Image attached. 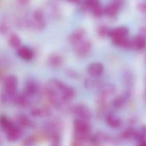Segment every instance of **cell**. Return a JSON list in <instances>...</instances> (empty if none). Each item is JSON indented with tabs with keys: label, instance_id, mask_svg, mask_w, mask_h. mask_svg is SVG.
Masks as SVG:
<instances>
[{
	"label": "cell",
	"instance_id": "cell-28",
	"mask_svg": "<svg viewBox=\"0 0 146 146\" xmlns=\"http://www.w3.org/2000/svg\"><path fill=\"white\" fill-rule=\"evenodd\" d=\"M18 3L22 4V5H27L30 2V0H17Z\"/></svg>",
	"mask_w": 146,
	"mask_h": 146
},
{
	"label": "cell",
	"instance_id": "cell-27",
	"mask_svg": "<svg viewBox=\"0 0 146 146\" xmlns=\"http://www.w3.org/2000/svg\"><path fill=\"white\" fill-rule=\"evenodd\" d=\"M139 35H143V37L146 38V27H142L139 29Z\"/></svg>",
	"mask_w": 146,
	"mask_h": 146
},
{
	"label": "cell",
	"instance_id": "cell-16",
	"mask_svg": "<svg viewBox=\"0 0 146 146\" xmlns=\"http://www.w3.org/2000/svg\"><path fill=\"white\" fill-rule=\"evenodd\" d=\"M133 137L138 141V142H143L146 138V126L143 125L139 127L137 130H134L133 132Z\"/></svg>",
	"mask_w": 146,
	"mask_h": 146
},
{
	"label": "cell",
	"instance_id": "cell-8",
	"mask_svg": "<svg viewBox=\"0 0 146 146\" xmlns=\"http://www.w3.org/2000/svg\"><path fill=\"white\" fill-rule=\"evenodd\" d=\"M86 35V31L84 29H78L75 31H73L70 36H69V41L70 44L75 45L78 42H79L80 40H82L83 39H84Z\"/></svg>",
	"mask_w": 146,
	"mask_h": 146
},
{
	"label": "cell",
	"instance_id": "cell-22",
	"mask_svg": "<svg viewBox=\"0 0 146 146\" xmlns=\"http://www.w3.org/2000/svg\"><path fill=\"white\" fill-rule=\"evenodd\" d=\"M85 4L89 8H93L98 5H100V0H85Z\"/></svg>",
	"mask_w": 146,
	"mask_h": 146
},
{
	"label": "cell",
	"instance_id": "cell-18",
	"mask_svg": "<svg viewBox=\"0 0 146 146\" xmlns=\"http://www.w3.org/2000/svg\"><path fill=\"white\" fill-rule=\"evenodd\" d=\"M91 11H92V13L94 14V16H96V17H101L104 13V8H102L101 4L91 8Z\"/></svg>",
	"mask_w": 146,
	"mask_h": 146
},
{
	"label": "cell",
	"instance_id": "cell-23",
	"mask_svg": "<svg viewBox=\"0 0 146 146\" xmlns=\"http://www.w3.org/2000/svg\"><path fill=\"white\" fill-rule=\"evenodd\" d=\"M133 132H134V130L131 129V128H129V129L125 130L122 133V137H124V138H129L131 137H133Z\"/></svg>",
	"mask_w": 146,
	"mask_h": 146
},
{
	"label": "cell",
	"instance_id": "cell-4",
	"mask_svg": "<svg viewBox=\"0 0 146 146\" xmlns=\"http://www.w3.org/2000/svg\"><path fill=\"white\" fill-rule=\"evenodd\" d=\"M73 113L75 115H77L79 119L87 120L91 118V110L85 105L80 104L75 106V108H73Z\"/></svg>",
	"mask_w": 146,
	"mask_h": 146
},
{
	"label": "cell",
	"instance_id": "cell-14",
	"mask_svg": "<svg viewBox=\"0 0 146 146\" xmlns=\"http://www.w3.org/2000/svg\"><path fill=\"white\" fill-rule=\"evenodd\" d=\"M8 42H9L10 46L13 48H19L22 44V40H21L20 37L15 33H11L9 35Z\"/></svg>",
	"mask_w": 146,
	"mask_h": 146
},
{
	"label": "cell",
	"instance_id": "cell-11",
	"mask_svg": "<svg viewBox=\"0 0 146 146\" xmlns=\"http://www.w3.org/2000/svg\"><path fill=\"white\" fill-rule=\"evenodd\" d=\"M106 122L107 124L113 127V128H118L121 125V119L113 113H109L106 117Z\"/></svg>",
	"mask_w": 146,
	"mask_h": 146
},
{
	"label": "cell",
	"instance_id": "cell-26",
	"mask_svg": "<svg viewBox=\"0 0 146 146\" xmlns=\"http://www.w3.org/2000/svg\"><path fill=\"white\" fill-rule=\"evenodd\" d=\"M108 29L106 28V27H102L100 29H99V34L101 36H105L107 35H108Z\"/></svg>",
	"mask_w": 146,
	"mask_h": 146
},
{
	"label": "cell",
	"instance_id": "cell-12",
	"mask_svg": "<svg viewBox=\"0 0 146 146\" xmlns=\"http://www.w3.org/2000/svg\"><path fill=\"white\" fill-rule=\"evenodd\" d=\"M17 54L24 60H30L33 58V52L27 46H20L18 48Z\"/></svg>",
	"mask_w": 146,
	"mask_h": 146
},
{
	"label": "cell",
	"instance_id": "cell-17",
	"mask_svg": "<svg viewBox=\"0 0 146 146\" xmlns=\"http://www.w3.org/2000/svg\"><path fill=\"white\" fill-rule=\"evenodd\" d=\"M62 61H63L62 57L58 54H52L48 58V64L52 66H58L61 64Z\"/></svg>",
	"mask_w": 146,
	"mask_h": 146
},
{
	"label": "cell",
	"instance_id": "cell-31",
	"mask_svg": "<svg viewBox=\"0 0 146 146\" xmlns=\"http://www.w3.org/2000/svg\"><path fill=\"white\" fill-rule=\"evenodd\" d=\"M122 1H124V0H114L113 2H116V3H118L119 5H120V3H121Z\"/></svg>",
	"mask_w": 146,
	"mask_h": 146
},
{
	"label": "cell",
	"instance_id": "cell-3",
	"mask_svg": "<svg viewBox=\"0 0 146 146\" xmlns=\"http://www.w3.org/2000/svg\"><path fill=\"white\" fill-rule=\"evenodd\" d=\"M5 90L7 92V94L9 95H13L15 94L17 88V84H18V79L16 76L11 75L5 78Z\"/></svg>",
	"mask_w": 146,
	"mask_h": 146
},
{
	"label": "cell",
	"instance_id": "cell-6",
	"mask_svg": "<svg viewBox=\"0 0 146 146\" xmlns=\"http://www.w3.org/2000/svg\"><path fill=\"white\" fill-rule=\"evenodd\" d=\"M104 71V66L102 64L95 62L92 63L89 65L88 67V73L89 75L93 77V78H98L102 75V73Z\"/></svg>",
	"mask_w": 146,
	"mask_h": 146
},
{
	"label": "cell",
	"instance_id": "cell-24",
	"mask_svg": "<svg viewBox=\"0 0 146 146\" xmlns=\"http://www.w3.org/2000/svg\"><path fill=\"white\" fill-rule=\"evenodd\" d=\"M9 30V25H7L6 23H0V33H6L7 31Z\"/></svg>",
	"mask_w": 146,
	"mask_h": 146
},
{
	"label": "cell",
	"instance_id": "cell-25",
	"mask_svg": "<svg viewBox=\"0 0 146 146\" xmlns=\"http://www.w3.org/2000/svg\"><path fill=\"white\" fill-rule=\"evenodd\" d=\"M138 10L141 13L146 15V3H141L140 5H138Z\"/></svg>",
	"mask_w": 146,
	"mask_h": 146
},
{
	"label": "cell",
	"instance_id": "cell-1",
	"mask_svg": "<svg viewBox=\"0 0 146 146\" xmlns=\"http://www.w3.org/2000/svg\"><path fill=\"white\" fill-rule=\"evenodd\" d=\"M116 92L115 85L112 84H103L99 90V100L103 102H108V100L112 97Z\"/></svg>",
	"mask_w": 146,
	"mask_h": 146
},
{
	"label": "cell",
	"instance_id": "cell-15",
	"mask_svg": "<svg viewBox=\"0 0 146 146\" xmlns=\"http://www.w3.org/2000/svg\"><path fill=\"white\" fill-rule=\"evenodd\" d=\"M6 133H7V137L11 141L17 140L20 137V131L14 125H12L9 129L6 130Z\"/></svg>",
	"mask_w": 146,
	"mask_h": 146
},
{
	"label": "cell",
	"instance_id": "cell-5",
	"mask_svg": "<svg viewBox=\"0 0 146 146\" xmlns=\"http://www.w3.org/2000/svg\"><path fill=\"white\" fill-rule=\"evenodd\" d=\"M128 35H129V29L124 26L118 27L108 31V35L112 38V40L125 38L128 36Z\"/></svg>",
	"mask_w": 146,
	"mask_h": 146
},
{
	"label": "cell",
	"instance_id": "cell-2",
	"mask_svg": "<svg viewBox=\"0 0 146 146\" xmlns=\"http://www.w3.org/2000/svg\"><path fill=\"white\" fill-rule=\"evenodd\" d=\"M74 46H75L76 53L81 57L87 56L91 52V49H92L91 42L90 40H86L85 38L83 39L82 40H80L79 42H78L77 44H75Z\"/></svg>",
	"mask_w": 146,
	"mask_h": 146
},
{
	"label": "cell",
	"instance_id": "cell-13",
	"mask_svg": "<svg viewBox=\"0 0 146 146\" xmlns=\"http://www.w3.org/2000/svg\"><path fill=\"white\" fill-rule=\"evenodd\" d=\"M37 90H38V87L35 83L28 82L24 87V94L26 95V96H34L37 92Z\"/></svg>",
	"mask_w": 146,
	"mask_h": 146
},
{
	"label": "cell",
	"instance_id": "cell-29",
	"mask_svg": "<svg viewBox=\"0 0 146 146\" xmlns=\"http://www.w3.org/2000/svg\"><path fill=\"white\" fill-rule=\"evenodd\" d=\"M67 1L71 4H78V3H80L81 0H67Z\"/></svg>",
	"mask_w": 146,
	"mask_h": 146
},
{
	"label": "cell",
	"instance_id": "cell-9",
	"mask_svg": "<svg viewBox=\"0 0 146 146\" xmlns=\"http://www.w3.org/2000/svg\"><path fill=\"white\" fill-rule=\"evenodd\" d=\"M60 96L62 97V99L65 102L67 101H70L74 98L75 96V91L71 87L64 85V87L61 89L60 92H59Z\"/></svg>",
	"mask_w": 146,
	"mask_h": 146
},
{
	"label": "cell",
	"instance_id": "cell-19",
	"mask_svg": "<svg viewBox=\"0 0 146 146\" xmlns=\"http://www.w3.org/2000/svg\"><path fill=\"white\" fill-rule=\"evenodd\" d=\"M125 103V98L123 96H117L113 101V106L116 108H121Z\"/></svg>",
	"mask_w": 146,
	"mask_h": 146
},
{
	"label": "cell",
	"instance_id": "cell-7",
	"mask_svg": "<svg viewBox=\"0 0 146 146\" xmlns=\"http://www.w3.org/2000/svg\"><path fill=\"white\" fill-rule=\"evenodd\" d=\"M146 47V38L141 35H137L131 40L130 48L135 50H143Z\"/></svg>",
	"mask_w": 146,
	"mask_h": 146
},
{
	"label": "cell",
	"instance_id": "cell-21",
	"mask_svg": "<svg viewBox=\"0 0 146 146\" xmlns=\"http://www.w3.org/2000/svg\"><path fill=\"white\" fill-rule=\"evenodd\" d=\"M43 12L40 10H37L34 12V20L35 21H43Z\"/></svg>",
	"mask_w": 146,
	"mask_h": 146
},
{
	"label": "cell",
	"instance_id": "cell-20",
	"mask_svg": "<svg viewBox=\"0 0 146 146\" xmlns=\"http://www.w3.org/2000/svg\"><path fill=\"white\" fill-rule=\"evenodd\" d=\"M18 121H19L20 125L23 126H28V125H29V123H30L29 119L24 114H21L18 117Z\"/></svg>",
	"mask_w": 146,
	"mask_h": 146
},
{
	"label": "cell",
	"instance_id": "cell-30",
	"mask_svg": "<svg viewBox=\"0 0 146 146\" xmlns=\"http://www.w3.org/2000/svg\"><path fill=\"white\" fill-rule=\"evenodd\" d=\"M138 146H146V141H143V142H140V144Z\"/></svg>",
	"mask_w": 146,
	"mask_h": 146
},
{
	"label": "cell",
	"instance_id": "cell-10",
	"mask_svg": "<svg viewBox=\"0 0 146 146\" xmlns=\"http://www.w3.org/2000/svg\"><path fill=\"white\" fill-rule=\"evenodd\" d=\"M119 6L120 5H119L118 3L113 2L104 8V13L108 17H114L118 14L119 11Z\"/></svg>",
	"mask_w": 146,
	"mask_h": 146
}]
</instances>
